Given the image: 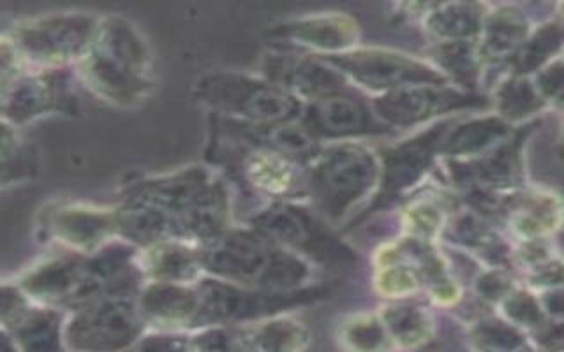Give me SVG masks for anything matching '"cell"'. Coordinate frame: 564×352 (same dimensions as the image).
<instances>
[{"mask_svg": "<svg viewBox=\"0 0 564 352\" xmlns=\"http://www.w3.org/2000/svg\"><path fill=\"white\" fill-rule=\"evenodd\" d=\"M41 242L62 251L88 255L119 238L117 208L87 202H53L41 211L37 222Z\"/></svg>", "mask_w": 564, "mask_h": 352, "instance_id": "5bb4252c", "label": "cell"}, {"mask_svg": "<svg viewBox=\"0 0 564 352\" xmlns=\"http://www.w3.org/2000/svg\"><path fill=\"white\" fill-rule=\"evenodd\" d=\"M194 286L199 296V330L210 326L263 321L269 317L291 314L296 308L317 304L330 296V289L323 284L295 293H270L208 275L199 278Z\"/></svg>", "mask_w": 564, "mask_h": 352, "instance_id": "9c48e42d", "label": "cell"}, {"mask_svg": "<svg viewBox=\"0 0 564 352\" xmlns=\"http://www.w3.org/2000/svg\"><path fill=\"white\" fill-rule=\"evenodd\" d=\"M337 339L346 352H392L395 349L379 310L346 317L340 322Z\"/></svg>", "mask_w": 564, "mask_h": 352, "instance_id": "836d02e7", "label": "cell"}, {"mask_svg": "<svg viewBox=\"0 0 564 352\" xmlns=\"http://www.w3.org/2000/svg\"><path fill=\"white\" fill-rule=\"evenodd\" d=\"M247 226L304 257L317 270H351L360 264V255L344 242L330 222H326L305 202H270L252 211Z\"/></svg>", "mask_w": 564, "mask_h": 352, "instance_id": "8992f818", "label": "cell"}, {"mask_svg": "<svg viewBox=\"0 0 564 352\" xmlns=\"http://www.w3.org/2000/svg\"><path fill=\"white\" fill-rule=\"evenodd\" d=\"M99 18L88 13L29 18L2 37L13 46L26 69H67L84 61L96 37Z\"/></svg>", "mask_w": 564, "mask_h": 352, "instance_id": "ba28073f", "label": "cell"}, {"mask_svg": "<svg viewBox=\"0 0 564 352\" xmlns=\"http://www.w3.org/2000/svg\"><path fill=\"white\" fill-rule=\"evenodd\" d=\"M140 268L147 282L196 284L205 277L202 246L181 240L140 249Z\"/></svg>", "mask_w": 564, "mask_h": 352, "instance_id": "603a6c76", "label": "cell"}, {"mask_svg": "<svg viewBox=\"0 0 564 352\" xmlns=\"http://www.w3.org/2000/svg\"><path fill=\"white\" fill-rule=\"evenodd\" d=\"M120 202L161 211L175 226L181 242L205 246L231 226L234 198L229 180L210 164H193L163 175L128 182Z\"/></svg>", "mask_w": 564, "mask_h": 352, "instance_id": "6da1fadb", "label": "cell"}, {"mask_svg": "<svg viewBox=\"0 0 564 352\" xmlns=\"http://www.w3.org/2000/svg\"><path fill=\"white\" fill-rule=\"evenodd\" d=\"M375 290L388 301L395 299L419 298L425 295L422 275L413 264L397 254L392 242L383 243L375 252Z\"/></svg>", "mask_w": 564, "mask_h": 352, "instance_id": "4dcf8cb0", "label": "cell"}, {"mask_svg": "<svg viewBox=\"0 0 564 352\" xmlns=\"http://www.w3.org/2000/svg\"><path fill=\"white\" fill-rule=\"evenodd\" d=\"M299 123L322 145L393 134L379 122L370 97L357 88L305 102Z\"/></svg>", "mask_w": 564, "mask_h": 352, "instance_id": "9a60e30c", "label": "cell"}, {"mask_svg": "<svg viewBox=\"0 0 564 352\" xmlns=\"http://www.w3.org/2000/svg\"><path fill=\"white\" fill-rule=\"evenodd\" d=\"M524 273L529 286L536 287V289L546 290L564 286V261L555 255L536 266L524 270Z\"/></svg>", "mask_w": 564, "mask_h": 352, "instance_id": "60d3db41", "label": "cell"}, {"mask_svg": "<svg viewBox=\"0 0 564 352\" xmlns=\"http://www.w3.org/2000/svg\"><path fill=\"white\" fill-rule=\"evenodd\" d=\"M379 314L395 349H422L436 334V317L432 308L419 301V298L388 301Z\"/></svg>", "mask_w": 564, "mask_h": 352, "instance_id": "83f0119b", "label": "cell"}, {"mask_svg": "<svg viewBox=\"0 0 564 352\" xmlns=\"http://www.w3.org/2000/svg\"><path fill=\"white\" fill-rule=\"evenodd\" d=\"M66 317L57 308L31 304L2 330L13 337L22 352H69L64 339Z\"/></svg>", "mask_w": 564, "mask_h": 352, "instance_id": "4316f807", "label": "cell"}, {"mask_svg": "<svg viewBox=\"0 0 564 352\" xmlns=\"http://www.w3.org/2000/svg\"><path fill=\"white\" fill-rule=\"evenodd\" d=\"M272 48L334 57L360 46L361 26L346 13H314L270 26Z\"/></svg>", "mask_w": 564, "mask_h": 352, "instance_id": "2e32d148", "label": "cell"}, {"mask_svg": "<svg viewBox=\"0 0 564 352\" xmlns=\"http://www.w3.org/2000/svg\"><path fill=\"white\" fill-rule=\"evenodd\" d=\"M37 175V157L17 128H2V187L22 185Z\"/></svg>", "mask_w": 564, "mask_h": 352, "instance_id": "d590c367", "label": "cell"}, {"mask_svg": "<svg viewBox=\"0 0 564 352\" xmlns=\"http://www.w3.org/2000/svg\"><path fill=\"white\" fill-rule=\"evenodd\" d=\"M147 328L138 296H106L67 312L64 339L69 352H126Z\"/></svg>", "mask_w": 564, "mask_h": 352, "instance_id": "8fae6325", "label": "cell"}, {"mask_svg": "<svg viewBox=\"0 0 564 352\" xmlns=\"http://www.w3.org/2000/svg\"><path fill=\"white\" fill-rule=\"evenodd\" d=\"M533 26L528 14L519 6H496L489 8L485 18L484 31L478 40L485 66L490 64H508L520 46L525 43Z\"/></svg>", "mask_w": 564, "mask_h": 352, "instance_id": "d4e9b609", "label": "cell"}, {"mask_svg": "<svg viewBox=\"0 0 564 352\" xmlns=\"http://www.w3.org/2000/svg\"><path fill=\"white\" fill-rule=\"evenodd\" d=\"M490 105L494 113L510 123L511 128L525 125L546 108L545 99L538 90L534 79L511 73L499 81L490 97Z\"/></svg>", "mask_w": 564, "mask_h": 352, "instance_id": "1f68e13d", "label": "cell"}, {"mask_svg": "<svg viewBox=\"0 0 564 352\" xmlns=\"http://www.w3.org/2000/svg\"><path fill=\"white\" fill-rule=\"evenodd\" d=\"M563 146H564V122H563Z\"/></svg>", "mask_w": 564, "mask_h": 352, "instance_id": "f6af8a7d", "label": "cell"}, {"mask_svg": "<svg viewBox=\"0 0 564 352\" xmlns=\"http://www.w3.org/2000/svg\"><path fill=\"white\" fill-rule=\"evenodd\" d=\"M499 312H501L502 319H507L511 324L522 331H529L531 334L538 328H542L546 321L540 298L524 287L511 290L510 295L499 304Z\"/></svg>", "mask_w": 564, "mask_h": 352, "instance_id": "8d00e7d4", "label": "cell"}, {"mask_svg": "<svg viewBox=\"0 0 564 352\" xmlns=\"http://www.w3.org/2000/svg\"><path fill=\"white\" fill-rule=\"evenodd\" d=\"M496 113L466 114L452 123L441 145V158L446 161H473L484 157L516 132Z\"/></svg>", "mask_w": 564, "mask_h": 352, "instance_id": "7402d4cb", "label": "cell"}, {"mask_svg": "<svg viewBox=\"0 0 564 352\" xmlns=\"http://www.w3.org/2000/svg\"><path fill=\"white\" fill-rule=\"evenodd\" d=\"M498 217L519 242H525L555 233L563 224L564 207L555 194L520 189L505 196Z\"/></svg>", "mask_w": 564, "mask_h": 352, "instance_id": "44dd1931", "label": "cell"}, {"mask_svg": "<svg viewBox=\"0 0 564 352\" xmlns=\"http://www.w3.org/2000/svg\"><path fill=\"white\" fill-rule=\"evenodd\" d=\"M339 70L367 97L383 96L411 85H449L425 57L381 46H358L334 57H319Z\"/></svg>", "mask_w": 564, "mask_h": 352, "instance_id": "7c38bea8", "label": "cell"}, {"mask_svg": "<svg viewBox=\"0 0 564 352\" xmlns=\"http://www.w3.org/2000/svg\"><path fill=\"white\" fill-rule=\"evenodd\" d=\"M560 9H561V22H563V23H564V4H563V6H561V8H560Z\"/></svg>", "mask_w": 564, "mask_h": 352, "instance_id": "ee69618b", "label": "cell"}, {"mask_svg": "<svg viewBox=\"0 0 564 352\" xmlns=\"http://www.w3.org/2000/svg\"><path fill=\"white\" fill-rule=\"evenodd\" d=\"M85 255L62 251L37 261L13 280L32 304L73 310L84 289Z\"/></svg>", "mask_w": 564, "mask_h": 352, "instance_id": "ac0fdd59", "label": "cell"}, {"mask_svg": "<svg viewBox=\"0 0 564 352\" xmlns=\"http://www.w3.org/2000/svg\"><path fill=\"white\" fill-rule=\"evenodd\" d=\"M538 298L542 304L546 321H564V286L542 290V295H538Z\"/></svg>", "mask_w": 564, "mask_h": 352, "instance_id": "b9f144b4", "label": "cell"}, {"mask_svg": "<svg viewBox=\"0 0 564 352\" xmlns=\"http://www.w3.org/2000/svg\"><path fill=\"white\" fill-rule=\"evenodd\" d=\"M147 326L159 331L199 330V296L194 284L147 282L138 293Z\"/></svg>", "mask_w": 564, "mask_h": 352, "instance_id": "d6986e66", "label": "cell"}, {"mask_svg": "<svg viewBox=\"0 0 564 352\" xmlns=\"http://www.w3.org/2000/svg\"><path fill=\"white\" fill-rule=\"evenodd\" d=\"M473 287H475V293L478 295V298L484 299L487 304L499 307L502 299L507 298L511 290H516L519 286H517L508 268L485 266V270H481V272L476 275Z\"/></svg>", "mask_w": 564, "mask_h": 352, "instance_id": "74e56055", "label": "cell"}, {"mask_svg": "<svg viewBox=\"0 0 564 352\" xmlns=\"http://www.w3.org/2000/svg\"><path fill=\"white\" fill-rule=\"evenodd\" d=\"M490 6L478 2L425 4L419 23L431 43L478 41Z\"/></svg>", "mask_w": 564, "mask_h": 352, "instance_id": "484cf974", "label": "cell"}, {"mask_svg": "<svg viewBox=\"0 0 564 352\" xmlns=\"http://www.w3.org/2000/svg\"><path fill=\"white\" fill-rule=\"evenodd\" d=\"M455 119L441 120L429 128L414 131L411 136L397 141L379 154L381 176L378 190L364 210L349 222V229L358 228L379 211L404 202L411 194L429 184L432 173L440 166L441 145Z\"/></svg>", "mask_w": 564, "mask_h": 352, "instance_id": "52a82bcc", "label": "cell"}, {"mask_svg": "<svg viewBox=\"0 0 564 352\" xmlns=\"http://www.w3.org/2000/svg\"><path fill=\"white\" fill-rule=\"evenodd\" d=\"M194 101L208 114L254 125L299 122L305 102L270 79L240 70H210L193 87Z\"/></svg>", "mask_w": 564, "mask_h": 352, "instance_id": "5b68a950", "label": "cell"}, {"mask_svg": "<svg viewBox=\"0 0 564 352\" xmlns=\"http://www.w3.org/2000/svg\"><path fill=\"white\" fill-rule=\"evenodd\" d=\"M246 352H305L311 331L291 314L242 324Z\"/></svg>", "mask_w": 564, "mask_h": 352, "instance_id": "f546056e", "label": "cell"}, {"mask_svg": "<svg viewBox=\"0 0 564 352\" xmlns=\"http://www.w3.org/2000/svg\"><path fill=\"white\" fill-rule=\"evenodd\" d=\"M78 81L110 105H140L154 88V55L149 41L128 18H99L96 37L75 67Z\"/></svg>", "mask_w": 564, "mask_h": 352, "instance_id": "7a4b0ae2", "label": "cell"}, {"mask_svg": "<svg viewBox=\"0 0 564 352\" xmlns=\"http://www.w3.org/2000/svg\"><path fill=\"white\" fill-rule=\"evenodd\" d=\"M2 352H22V349L18 348V343L14 342L13 337L6 330H2Z\"/></svg>", "mask_w": 564, "mask_h": 352, "instance_id": "7bdbcfd3", "label": "cell"}, {"mask_svg": "<svg viewBox=\"0 0 564 352\" xmlns=\"http://www.w3.org/2000/svg\"><path fill=\"white\" fill-rule=\"evenodd\" d=\"M425 58L445 76L446 81L464 92L480 94L485 62L478 41L431 43Z\"/></svg>", "mask_w": 564, "mask_h": 352, "instance_id": "f1b7e54d", "label": "cell"}, {"mask_svg": "<svg viewBox=\"0 0 564 352\" xmlns=\"http://www.w3.org/2000/svg\"><path fill=\"white\" fill-rule=\"evenodd\" d=\"M208 277L270 293H295L316 286V266L293 254L251 226L229 228L202 246Z\"/></svg>", "mask_w": 564, "mask_h": 352, "instance_id": "3957f363", "label": "cell"}, {"mask_svg": "<svg viewBox=\"0 0 564 352\" xmlns=\"http://www.w3.org/2000/svg\"><path fill=\"white\" fill-rule=\"evenodd\" d=\"M441 243L478 257L494 268H510L513 264L511 246L499 237L498 231L490 224V219L466 207L463 201L454 216L449 217Z\"/></svg>", "mask_w": 564, "mask_h": 352, "instance_id": "ffe728a7", "label": "cell"}, {"mask_svg": "<svg viewBox=\"0 0 564 352\" xmlns=\"http://www.w3.org/2000/svg\"><path fill=\"white\" fill-rule=\"evenodd\" d=\"M126 352H193V333L154 330Z\"/></svg>", "mask_w": 564, "mask_h": 352, "instance_id": "f35d334b", "label": "cell"}, {"mask_svg": "<svg viewBox=\"0 0 564 352\" xmlns=\"http://www.w3.org/2000/svg\"><path fill=\"white\" fill-rule=\"evenodd\" d=\"M260 75L299 97L302 102L317 101L352 88L328 62L290 50L270 48L264 53Z\"/></svg>", "mask_w": 564, "mask_h": 352, "instance_id": "e0dca14e", "label": "cell"}, {"mask_svg": "<svg viewBox=\"0 0 564 352\" xmlns=\"http://www.w3.org/2000/svg\"><path fill=\"white\" fill-rule=\"evenodd\" d=\"M533 79L546 106L552 105L564 110V57L555 58L533 76Z\"/></svg>", "mask_w": 564, "mask_h": 352, "instance_id": "ab89813d", "label": "cell"}, {"mask_svg": "<svg viewBox=\"0 0 564 352\" xmlns=\"http://www.w3.org/2000/svg\"><path fill=\"white\" fill-rule=\"evenodd\" d=\"M458 205L460 199L455 202L454 196L440 185H423L422 189L411 194L410 198L402 202V234L425 242L441 243L449 217L454 216Z\"/></svg>", "mask_w": 564, "mask_h": 352, "instance_id": "cb8c5ba5", "label": "cell"}, {"mask_svg": "<svg viewBox=\"0 0 564 352\" xmlns=\"http://www.w3.org/2000/svg\"><path fill=\"white\" fill-rule=\"evenodd\" d=\"M475 352H533L524 331L502 317H484L469 328Z\"/></svg>", "mask_w": 564, "mask_h": 352, "instance_id": "e575fe53", "label": "cell"}, {"mask_svg": "<svg viewBox=\"0 0 564 352\" xmlns=\"http://www.w3.org/2000/svg\"><path fill=\"white\" fill-rule=\"evenodd\" d=\"M76 79L67 69H26L2 85V123L23 128L50 114L75 117L79 113Z\"/></svg>", "mask_w": 564, "mask_h": 352, "instance_id": "4fadbf2b", "label": "cell"}, {"mask_svg": "<svg viewBox=\"0 0 564 352\" xmlns=\"http://www.w3.org/2000/svg\"><path fill=\"white\" fill-rule=\"evenodd\" d=\"M379 122L395 134L429 128L441 120L484 113L490 97L464 92L454 85H411L370 99Z\"/></svg>", "mask_w": 564, "mask_h": 352, "instance_id": "30bf717a", "label": "cell"}, {"mask_svg": "<svg viewBox=\"0 0 564 352\" xmlns=\"http://www.w3.org/2000/svg\"><path fill=\"white\" fill-rule=\"evenodd\" d=\"M561 52H564V23L561 20L542 23L533 29L519 52L508 62L510 73L533 78L543 67L560 58Z\"/></svg>", "mask_w": 564, "mask_h": 352, "instance_id": "d6a6232c", "label": "cell"}, {"mask_svg": "<svg viewBox=\"0 0 564 352\" xmlns=\"http://www.w3.org/2000/svg\"><path fill=\"white\" fill-rule=\"evenodd\" d=\"M379 176V154L364 141L328 143L308 163V202L335 228L352 211L369 205L378 190Z\"/></svg>", "mask_w": 564, "mask_h": 352, "instance_id": "277c9868", "label": "cell"}]
</instances>
